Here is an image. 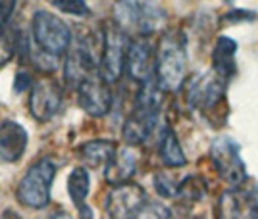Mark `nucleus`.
Returning <instances> with one entry per match:
<instances>
[{
    "label": "nucleus",
    "mask_w": 258,
    "mask_h": 219,
    "mask_svg": "<svg viewBox=\"0 0 258 219\" xmlns=\"http://www.w3.org/2000/svg\"><path fill=\"white\" fill-rule=\"evenodd\" d=\"M162 94H164V90L158 87L154 77L139 85L135 102H133V110L121 127V137H123L125 144L137 146V144L147 143L152 137V133L158 127V120H160Z\"/></svg>",
    "instance_id": "nucleus-1"
},
{
    "label": "nucleus",
    "mask_w": 258,
    "mask_h": 219,
    "mask_svg": "<svg viewBox=\"0 0 258 219\" xmlns=\"http://www.w3.org/2000/svg\"><path fill=\"white\" fill-rule=\"evenodd\" d=\"M154 79L164 92H177L187 81V48L181 33H164L156 48Z\"/></svg>",
    "instance_id": "nucleus-2"
},
{
    "label": "nucleus",
    "mask_w": 258,
    "mask_h": 219,
    "mask_svg": "<svg viewBox=\"0 0 258 219\" xmlns=\"http://www.w3.org/2000/svg\"><path fill=\"white\" fill-rule=\"evenodd\" d=\"M114 23L127 35L151 37L164 27L166 10L156 0H116Z\"/></svg>",
    "instance_id": "nucleus-3"
},
{
    "label": "nucleus",
    "mask_w": 258,
    "mask_h": 219,
    "mask_svg": "<svg viewBox=\"0 0 258 219\" xmlns=\"http://www.w3.org/2000/svg\"><path fill=\"white\" fill-rule=\"evenodd\" d=\"M56 177V164L52 158H41L25 171L16 196L22 206L31 209H44L50 204V188Z\"/></svg>",
    "instance_id": "nucleus-4"
},
{
    "label": "nucleus",
    "mask_w": 258,
    "mask_h": 219,
    "mask_svg": "<svg viewBox=\"0 0 258 219\" xmlns=\"http://www.w3.org/2000/svg\"><path fill=\"white\" fill-rule=\"evenodd\" d=\"M31 33L39 50L54 58L64 56L72 46V31L68 23L46 10L33 14Z\"/></svg>",
    "instance_id": "nucleus-5"
},
{
    "label": "nucleus",
    "mask_w": 258,
    "mask_h": 219,
    "mask_svg": "<svg viewBox=\"0 0 258 219\" xmlns=\"http://www.w3.org/2000/svg\"><path fill=\"white\" fill-rule=\"evenodd\" d=\"M210 162L216 173L229 186H241L247 181V165L241 158V146L231 137H216L210 143Z\"/></svg>",
    "instance_id": "nucleus-6"
},
{
    "label": "nucleus",
    "mask_w": 258,
    "mask_h": 219,
    "mask_svg": "<svg viewBox=\"0 0 258 219\" xmlns=\"http://www.w3.org/2000/svg\"><path fill=\"white\" fill-rule=\"evenodd\" d=\"M226 79L220 77L214 69L199 71L185 81V102L191 110L210 112L214 110L226 94Z\"/></svg>",
    "instance_id": "nucleus-7"
},
{
    "label": "nucleus",
    "mask_w": 258,
    "mask_h": 219,
    "mask_svg": "<svg viewBox=\"0 0 258 219\" xmlns=\"http://www.w3.org/2000/svg\"><path fill=\"white\" fill-rule=\"evenodd\" d=\"M129 37L121 31L118 25H110L102 33V56L98 73L106 79L108 83H116L121 73L125 71V58H127Z\"/></svg>",
    "instance_id": "nucleus-8"
},
{
    "label": "nucleus",
    "mask_w": 258,
    "mask_h": 219,
    "mask_svg": "<svg viewBox=\"0 0 258 219\" xmlns=\"http://www.w3.org/2000/svg\"><path fill=\"white\" fill-rule=\"evenodd\" d=\"M147 202V190L137 183L127 181L110 188L104 208L110 219H131Z\"/></svg>",
    "instance_id": "nucleus-9"
},
{
    "label": "nucleus",
    "mask_w": 258,
    "mask_h": 219,
    "mask_svg": "<svg viewBox=\"0 0 258 219\" xmlns=\"http://www.w3.org/2000/svg\"><path fill=\"white\" fill-rule=\"evenodd\" d=\"M77 102L93 118H104L112 110V90L110 83L98 71L87 75L77 85Z\"/></svg>",
    "instance_id": "nucleus-10"
},
{
    "label": "nucleus",
    "mask_w": 258,
    "mask_h": 219,
    "mask_svg": "<svg viewBox=\"0 0 258 219\" xmlns=\"http://www.w3.org/2000/svg\"><path fill=\"white\" fill-rule=\"evenodd\" d=\"M100 66V54H97V48L91 41L79 39L72 43L70 50L66 52L64 75L70 85H79L87 75L98 71Z\"/></svg>",
    "instance_id": "nucleus-11"
},
{
    "label": "nucleus",
    "mask_w": 258,
    "mask_h": 219,
    "mask_svg": "<svg viewBox=\"0 0 258 219\" xmlns=\"http://www.w3.org/2000/svg\"><path fill=\"white\" fill-rule=\"evenodd\" d=\"M29 92V110L37 121H50L62 110L64 92L54 79H39Z\"/></svg>",
    "instance_id": "nucleus-12"
},
{
    "label": "nucleus",
    "mask_w": 258,
    "mask_h": 219,
    "mask_svg": "<svg viewBox=\"0 0 258 219\" xmlns=\"http://www.w3.org/2000/svg\"><path fill=\"white\" fill-rule=\"evenodd\" d=\"M216 219H258V198L250 190L231 186L216 202Z\"/></svg>",
    "instance_id": "nucleus-13"
},
{
    "label": "nucleus",
    "mask_w": 258,
    "mask_h": 219,
    "mask_svg": "<svg viewBox=\"0 0 258 219\" xmlns=\"http://www.w3.org/2000/svg\"><path fill=\"white\" fill-rule=\"evenodd\" d=\"M156 66V50L145 37H137L129 43L127 58H125V73L135 83H145L154 77Z\"/></svg>",
    "instance_id": "nucleus-14"
},
{
    "label": "nucleus",
    "mask_w": 258,
    "mask_h": 219,
    "mask_svg": "<svg viewBox=\"0 0 258 219\" xmlns=\"http://www.w3.org/2000/svg\"><path fill=\"white\" fill-rule=\"evenodd\" d=\"M29 135L25 127L18 121L6 120L0 123V158L8 164H16L22 160L27 148Z\"/></svg>",
    "instance_id": "nucleus-15"
},
{
    "label": "nucleus",
    "mask_w": 258,
    "mask_h": 219,
    "mask_svg": "<svg viewBox=\"0 0 258 219\" xmlns=\"http://www.w3.org/2000/svg\"><path fill=\"white\" fill-rule=\"evenodd\" d=\"M237 43L227 37V35H222L218 37L214 43V48H212V69L220 77L224 79H231V77L237 73Z\"/></svg>",
    "instance_id": "nucleus-16"
},
{
    "label": "nucleus",
    "mask_w": 258,
    "mask_h": 219,
    "mask_svg": "<svg viewBox=\"0 0 258 219\" xmlns=\"http://www.w3.org/2000/svg\"><path fill=\"white\" fill-rule=\"evenodd\" d=\"M137 171V156L135 152L123 146V148H118L114 158L110 160V164L106 165L104 169V179L110 185H119V183H127L131 181V177L135 175Z\"/></svg>",
    "instance_id": "nucleus-17"
},
{
    "label": "nucleus",
    "mask_w": 258,
    "mask_h": 219,
    "mask_svg": "<svg viewBox=\"0 0 258 219\" xmlns=\"http://www.w3.org/2000/svg\"><path fill=\"white\" fill-rule=\"evenodd\" d=\"M89 188H91V177L87 167H76L70 177H68V194L70 200L74 202L81 219H93V211L87 206V196H89Z\"/></svg>",
    "instance_id": "nucleus-18"
},
{
    "label": "nucleus",
    "mask_w": 258,
    "mask_h": 219,
    "mask_svg": "<svg viewBox=\"0 0 258 219\" xmlns=\"http://www.w3.org/2000/svg\"><path fill=\"white\" fill-rule=\"evenodd\" d=\"M116 150H118L116 143L108 139H97V141H89L79 148V158L91 169H106Z\"/></svg>",
    "instance_id": "nucleus-19"
},
{
    "label": "nucleus",
    "mask_w": 258,
    "mask_h": 219,
    "mask_svg": "<svg viewBox=\"0 0 258 219\" xmlns=\"http://www.w3.org/2000/svg\"><path fill=\"white\" fill-rule=\"evenodd\" d=\"M158 156H160L162 164L166 167H185L187 165V158L183 152L179 139L170 125H166L160 133V143H158Z\"/></svg>",
    "instance_id": "nucleus-20"
},
{
    "label": "nucleus",
    "mask_w": 258,
    "mask_h": 219,
    "mask_svg": "<svg viewBox=\"0 0 258 219\" xmlns=\"http://www.w3.org/2000/svg\"><path fill=\"white\" fill-rule=\"evenodd\" d=\"M25 46L23 33L10 22L0 23V66H6L18 52Z\"/></svg>",
    "instance_id": "nucleus-21"
},
{
    "label": "nucleus",
    "mask_w": 258,
    "mask_h": 219,
    "mask_svg": "<svg viewBox=\"0 0 258 219\" xmlns=\"http://www.w3.org/2000/svg\"><path fill=\"white\" fill-rule=\"evenodd\" d=\"M52 6L62 14L74 16V18H89L91 8L87 6L85 0H52Z\"/></svg>",
    "instance_id": "nucleus-22"
},
{
    "label": "nucleus",
    "mask_w": 258,
    "mask_h": 219,
    "mask_svg": "<svg viewBox=\"0 0 258 219\" xmlns=\"http://www.w3.org/2000/svg\"><path fill=\"white\" fill-rule=\"evenodd\" d=\"M205 194V183L199 177H185L183 181H179V192L177 198H185V200H199Z\"/></svg>",
    "instance_id": "nucleus-23"
},
{
    "label": "nucleus",
    "mask_w": 258,
    "mask_h": 219,
    "mask_svg": "<svg viewBox=\"0 0 258 219\" xmlns=\"http://www.w3.org/2000/svg\"><path fill=\"white\" fill-rule=\"evenodd\" d=\"M154 188L162 198H177L179 183L172 175H168L166 171H160L154 175Z\"/></svg>",
    "instance_id": "nucleus-24"
},
{
    "label": "nucleus",
    "mask_w": 258,
    "mask_h": 219,
    "mask_svg": "<svg viewBox=\"0 0 258 219\" xmlns=\"http://www.w3.org/2000/svg\"><path fill=\"white\" fill-rule=\"evenodd\" d=\"M170 217H172V213H170L168 206H164L162 202H147L131 219H170Z\"/></svg>",
    "instance_id": "nucleus-25"
},
{
    "label": "nucleus",
    "mask_w": 258,
    "mask_h": 219,
    "mask_svg": "<svg viewBox=\"0 0 258 219\" xmlns=\"http://www.w3.org/2000/svg\"><path fill=\"white\" fill-rule=\"evenodd\" d=\"M252 20H254V14H252V12H247V10H233V12H229V14H226L222 22L226 23V25H231V23L252 22Z\"/></svg>",
    "instance_id": "nucleus-26"
},
{
    "label": "nucleus",
    "mask_w": 258,
    "mask_h": 219,
    "mask_svg": "<svg viewBox=\"0 0 258 219\" xmlns=\"http://www.w3.org/2000/svg\"><path fill=\"white\" fill-rule=\"evenodd\" d=\"M35 81L31 79V75L27 71H18L16 73V81H14V90L16 92H25V90H31Z\"/></svg>",
    "instance_id": "nucleus-27"
},
{
    "label": "nucleus",
    "mask_w": 258,
    "mask_h": 219,
    "mask_svg": "<svg viewBox=\"0 0 258 219\" xmlns=\"http://www.w3.org/2000/svg\"><path fill=\"white\" fill-rule=\"evenodd\" d=\"M18 0H0V22H10Z\"/></svg>",
    "instance_id": "nucleus-28"
},
{
    "label": "nucleus",
    "mask_w": 258,
    "mask_h": 219,
    "mask_svg": "<svg viewBox=\"0 0 258 219\" xmlns=\"http://www.w3.org/2000/svg\"><path fill=\"white\" fill-rule=\"evenodd\" d=\"M2 219H22L20 213H16L14 209H6L4 213H2Z\"/></svg>",
    "instance_id": "nucleus-29"
},
{
    "label": "nucleus",
    "mask_w": 258,
    "mask_h": 219,
    "mask_svg": "<svg viewBox=\"0 0 258 219\" xmlns=\"http://www.w3.org/2000/svg\"><path fill=\"white\" fill-rule=\"evenodd\" d=\"M48 219H72V217H70L66 211H56V213H52Z\"/></svg>",
    "instance_id": "nucleus-30"
}]
</instances>
